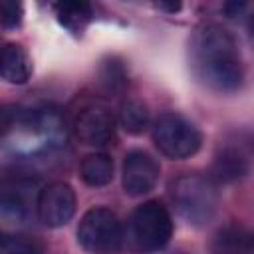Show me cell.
I'll return each mask as SVG.
<instances>
[{
    "label": "cell",
    "mask_w": 254,
    "mask_h": 254,
    "mask_svg": "<svg viewBox=\"0 0 254 254\" xmlns=\"http://www.w3.org/2000/svg\"><path fill=\"white\" fill-rule=\"evenodd\" d=\"M189 67L208 91L228 95L244 85V62L236 38L220 24L204 22L189 38Z\"/></svg>",
    "instance_id": "1"
},
{
    "label": "cell",
    "mask_w": 254,
    "mask_h": 254,
    "mask_svg": "<svg viewBox=\"0 0 254 254\" xmlns=\"http://www.w3.org/2000/svg\"><path fill=\"white\" fill-rule=\"evenodd\" d=\"M169 194L179 216L190 226H206L218 210L216 183L202 173H183L169 185Z\"/></svg>",
    "instance_id": "2"
},
{
    "label": "cell",
    "mask_w": 254,
    "mask_h": 254,
    "mask_svg": "<svg viewBox=\"0 0 254 254\" xmlns=\"http://www.w3.org/2000/svg\"><path fill=\"white\" fill-rule=\"evenodd\" d=\"M173 230L175 224L167 206L159 200H145L129 214L123 240H127L129 250L137 254H151L169 244Z\"/></svg>",
    "instance_id": "3"
},
{
    "label": "cell",
    "mask_w": 254,
    "mask_h": 254,
    "mask_svg": "<svg viewBox=\"0 0 254 254\" xmlns=\"http://www.w3.org/2000/svg\"><path fill=\"white\" fill-rule=\"evenodd\" d=\"M151 137L159 153L173 161H185L194 157L202 147L200 129L177 111L161 113L151 129Z\"/></svg>",
    "instance_id": "4"
},
{
    "label": "cell",
    "mask_w": 254,
    "mask_h": 254,
    "mask_svg": "<svg viewBox=\"0 0 254 254\" xmlns=\"http://www.w3.org/2000/svg\"><path fill=\"white\" fill-rule=\"evenodd\" d=\"M123 224L107 206H91L77 224V244L87 254H117L123 248Z\"/></svg>",
    "instance_id": "5"
},
{
    "label": "cell",
    "mask_w": 254,
    "mask_h": 254,
    "mask_svg": "<svg viewBox=\"0 0 254 254\" xmlns=\"http://www.w3.org/2000/svg\"><path fill=\"white\" fill-rule=\"evenodd\" d=\"M77 208V196L71 185L64 181H54L46 185L36 198V212L44 226L60 228L65 226Z\"/></svg>",
    "instance_id": "6"
},
{
    "label": "cell",
    "mask_w": 254,
    "mask_h": 254,
    "mask_svg": "<svg viewBox=\"0 0 254 254\" xmlns=\"http://www.w3.org/2000/svg\"><path fill=\"white\" fill-rule=\"evenodd\" d=\"M161 167L157 159L143 151V149H131L121 167V187L127 196H143L151 192L159 181Z\"/></svg>",
    "instance_id": "7"
},
{
    "label": "cell",
    "mask_w": 254,
    "mask_h": 254,
    "mask_svg": "<svg viewBox=\"0 0 254 254\" xmlns=\"http://www.w3.org/2000/svg\"><path fill=\"white\" fill-rule=\"evenodd\" d=\"M250 173V145L238 139H230L218 145L212 165L210 179L214 183H236Z\"/></svg>",
    "instance_id": "8"
},
{
    "label": "cell",
    "mask_w": 254,
    "mask_h": 254,
    "mask_svg": "<svg viewBox=\"0 0 254 254\" xmlns=\"http://www.w3.org/2000/svg\"><path fill=\"white\" fill-rule=\"evenodd\" d=\"M115 125H117V121L105 105L91 103V105H85L77 113L75 123H73V131H75V137L83 145L101 147L113 139Z\"/></svg>",
    "instance_id": "9"
},
{
    "label": "cell",
    "mask_w": 254,
    "mask_h": 254,
    "mask_svg": "<svg viewBox=\"0 0 254 254\" xmlns=\"http://www.w3.org/2000/svg\"><path fill=\"white\" fill-rule=\"evenodd\" d=\"M34 181L26 175H12L0 183V218L6 222H24L30 216V190Z\"/></svg>",
    "instance_id": "10"
},
{
    "label": "cell",
    "mask_w": 254,
    "mask_h": 254,
    "mask_svg": "<svg viewBox=\"0 0 254 254\" xmlns=\"http://www.w3.org/2000/svg\"><path fill=\"white\" fill-rule=\"evenodd\" d=\"M34 65L26 48L18 42H4L0 46V75L8 83L22 85L32 77Z\"/></svg>",
    "instance_id": "11"
},
{
    "label": "cell",
    "mask_w": 254,
    "mask_h": 254,
    "mask_svg": "<svg viewBox=\"0 0 254 254\" xmlns=\"http://www.w3.org/2000/svg\"><path fill=\"white\" fill-rule=\"evenodd\" d=\"M210 254H252V232L242 224L218 228L208 246Z\"/></svg>",
    "instance_id": "12"
},
{
    "label": "cell",
    "mask_w": 254,
    "mask_h": 254,
    "mask_svg": "<svg viewBox=\"0 0 254 254\" xmlns=\"http://www.w3.org/2000/svg\"><path fill=\"white\" fill-rule=\"evenodd\" d=\"M54 14L58 18V22L71 34L79 36L85 32V28L89 26V22L93 20V8L87 2H79V0H64V2H56L54 4Z\"/></svg>",
    "instance_id": "13"
},
{
    "label": "cell",
    "mask_w": 254,
    "mask_h": 254,
    "mask_svg": "<svg viewBox=\"0 0 254 254\" xmlns=\"http://www.w3.org/2000/svg\"><path fill=\"white\" fill-rule=\"evenodd\" d=\"M79 177L87 187H107L113 181V159L105 153L85 155L79 165Z\"/></svg>",
    "instance_id": "14"
},
{
    "label": "cell",
    "mask_w": 254,
    "mask_h": 254,
    "mask_svg": "<svg viewBox=\"0 0 254 254\" xmlns=\"http://www.w3.org/2000/svg\"><path fill=\"white\" fill-rule=\"evenodd\" d=\"M99 85L109 95H121L129 85V73L125 62L117 56H105L97 69Z\"/></svg>",
    "instance_id": "15"
},
{
    "label": "cell",
    "mask_w": 254,
    "mask_h": 254,
    "mask_svg": "<svg viewBox=\"0 0 254 254\" xmlns=\"http://www.w3.org/2000/svg\"><path fill=\"white\" fill-rule=\"evenodd\" d=\"M119 125L129 135H141L149 127V109L139 99H127L119 111Z\"/></svg>",
    "instance_id": "16"
},
{
    "label": "cell",
    "mask_w": 254,
    "mask_h": 254,
    "mask_svg": "<svg viewBox=\"0 0 254 254\" xmlns=\"http://www.w3.org/2000/svg\"><path fill=\"white\" fill-rule=\"evenodd\" d=\"M0 254H44L42 246L28 236H10L0 240Z\"/></svg>",
    "instance_id": "17"
},
{
    "label": "cell",
    "mask_w": 254,
    "mask_h": 254,
    "mask_svg": "<svg viewBox=\"0 0 254 254\" xmlns=\"http://www.w3.org/2000/svg\"><path fill=\"white\" fill-rule=\"evenodd\" d=\"M24 8L18 2H0V22L6 28H16L22 24Z\"/></svg>",
    "instance_id": "18"
},
{
    "label": "cell",
    "mask_w": 254,
    "mask_h": 254,
    "mask_svg": "<svg viewBox=\"0 0 254 254\" xmlns=\"http://www.w3.org/2000/svg\"><path fill=\"white\" fill-rule=\"evenodd\" d=\"M20 117L16 105H0V139L14 131V125Z\"/></svg>",
    "instance_id": "19"
},
{
    "label": "cell",
    "mask_w": 254,
    "mask_h": 254,
    "mask_svg": "<svg viewBox=\"0 0 254 254\" xmlns=\"http://www.w3.org/2000/svg\"><path fill=\"white\" fill-rule=\"evenodd\" d=\"M248 8V4L246 2H226L224 6H222V10L230 16V18H234V16H238L242 10H246Z\"/></svg>",
    "instance_id": "20"
},
{
    "label": "cell",
    "mask_w": 254,
    "mask_h": 254,
    "mask_svg": "<svg viewBox=\"0 0 254 254\" xmlns=\"http://www.w3.org/2000/svg\"><path fill=\"white\" fill-rule=\"evenodd\" d=\"M157 8H159V10H165V12H169V14H175V12H179L183 6H181V2H171V4L159 2V4H157Z\"/></svg>",
    "instance_id": "21"
}]
</instances>
